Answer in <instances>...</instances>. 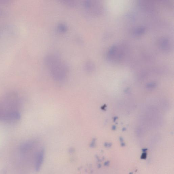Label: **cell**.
Listing matches in <instances>:
<instances>
[{"mask_svg": "<svg viewBox=\"0 0 174 174\" xmlns=\"http://www.w3.org/2000/svg\"><path fill=\"white\" fill-rule=\"evenodd\" d=\"M142 151L143 152H146V151H147L148 149H142Z\"/></svg>", "mask_w": 174, "mask_h": 174, "instance_id": "cell-5", "label": "cell"}, {"mask_svg": "<svg viewBox=\"0 0 174 174\" xmlns=\"http://www.w3.org/2000/svg\"><path fill=\"white\" fill-rule=\"evenodd\" d=\"M147 154L146 152H143L142 153L141 156H140V158L142 160H145L147 158Z\"/></svg>", "mask_w": 174, "mask_h": 174, "instance_id": "cell-4", "label": "cell"}, {"mask_svg": "<svg viewBox=\"0 0 174 174\" xmlns=\"http://www.w3.org/2000/svg\"><path fill=\"white\" fill-rule=\"evenodd\" d=\"M168 43H168V40L165 39L162 40L161 44L163 49H166L167 47H168Z\"/></svg>", "mask_w": 174, "mask_h": 174, "instance_id": "cell-3", "label": "cell"}, {"mask_svg": "<svg viewBox=\"0 0 174 174\" xmlns=\"http://www.w3.org/2000/svg\"><path fill=\"white\" fill-rule=\"evenodd\" d=\"M129 174H133V172H130Z\"/></svg>", "mask_w": 174, "mask_h": 174, "instance_id": "cell-6", "label": "cell"}, {"mask_svg": "<svg viewBox=\"0 0 174 174\" xmlns=\"http://www.w3.org/2000/svg\"><path fill=\"white\" fill-rule=\"evenodd\" d=\"M46 63L55 78L62 79L65 77L67 71L66 66L58 57L49 56L46 59Z\"/></svg>", "mask_w": 174, "mask_h": 174, "instance_id": "cell-1", "label": "cell"}, {"mask_svg": "<svg viewBox=\"0 0 174 174\" xmlns=\"http://www.w3.org/2000/svg\"><path fill=\"white\" fill-rule=\"evenodd\" d=\"M146 29L143 27H140L136 28L134 31V33L135 36H140L144 34L145 32Z\"/></svg>", "mask_w": 174, "mask_h": 174, "instance_id": "cell-2", "label": "cell"}]
</instances>
